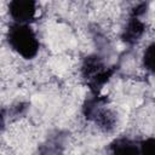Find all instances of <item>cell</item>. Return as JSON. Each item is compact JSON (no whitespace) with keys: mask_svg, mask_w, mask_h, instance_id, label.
<instances>
[{"mask_svg":"<svg viewBox=\"0 0 155 155\" xmlns=\"http://www.w3.org/2000/svg\"><path fill=\"white\" fill-rule=\"evenodd\" d=\"M7 40L12 50L25 59H31L38 54L39 40L29 24L13 23L8 29Z\"/></svg>","mask_w":155,"mask_h":155,"instance_id":"cell-1","label":"cell"},{"mask_svg":"<svg viewBox=\"0 0 155 155\" xmlns=\"http://www.w3.org/2000/svg\"><path fill=\"white\" fill-rule=\"evenodd\" d=\"M142 61H143L144 68H145L148 71L155 74V42L150 44V45L145 48V51H144V53H143Z\"/></svg>","mask_w":155,"mask_h":155,"instance_id":"cell-6","label":"cell"},{"mask_svg":"<svg viewBox=\"0 0 155 155\" xmlns=\"http://www.w3.org/2000/svg\"><path fill=\"white\" fill-rule=\"evenodd\" d=\"M115 69L107 68L98 56L87 57L81 67V74L84 79L87 80L90 88L94 93H98V91L109 81Z\"/></svg>","mask_w":155,"mask_h":155,"instance_id":"cell-2","label":"cell"},{"mask_svg":"<svg viewBox=\"0 0 155 155\" xmlns=\"http://www.w3.org/2000/svg\"><path fill=\"white\" fill-rule=\"evenodd\" d=\"M139 155H155V137L148 138L139 144Z\"/></svg>","mask_w":155,"mask_h":155,"instance_id":"cell-7","label":"cell"},{"mask_svg":"<svg viewBox=\"0 0 155 155\" xmlns=\"http://www.w3.org/2000/svg\"><path fill=\"white\" fill-rule=\"evenodd\" d=\"M110 155H139V145L127 138H117L109 147Z\"/></svg>","mask_w":155,"mask_h":155,"instance_id":"cell-5","label":"cell"},{"mask_svg":"<svg viewBox=\"0 0 155 155\" xmlns=\"http://www.w3.org/2000/svg\"><path fill=\"white\" fill-rule=\"evenodd\" d=\"M8 12L15 23L29 24L36 16V2L31 0H13L8 5Z\"/></svg>","mask_w":155,"mask_h":155,"instance_id":"cell-3","label":"cell"},{"mask_svg":"<svg viewBox=\"0 0 155 155\" xmlns=\"http://www.w3.org/2000/svg\"><path fill=\"white\" fill-rule=\"evenodd\" d=\"M144 31H145V25L139 19V17L131 16L130 19L127 21L126 27L124 28L122 40L128 45H133L138 40H140V38L143 36Z\"/></svg>","mask_w":155,"mask_h":155,"instance_id":"cell-4","label":"cell"}]
</instances>
